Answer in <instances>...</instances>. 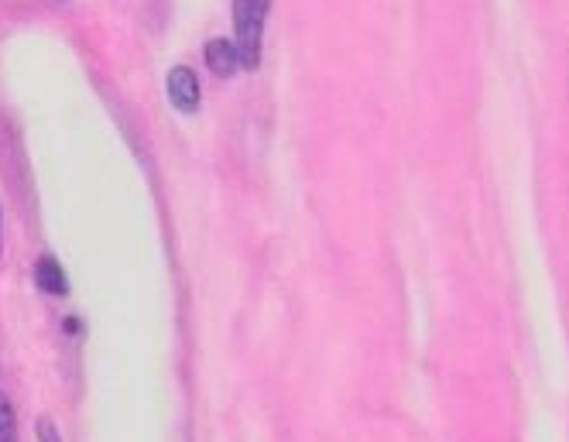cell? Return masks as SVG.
<instances>
[{"mask_svg": "<svg viewBox=\"0 0 569 442\" xmlns=\"http://www.w3.org/2000/svg\"><path fill=\"white\" fill-rule=\"evenodd\" d=\"M271 0H233V28H237V56L243 69L261 66V38Z\"/></svg>", "mask_w": 569, "mask_h": 442, "instance_id": "1", "label": "cell"}, {"mask_svg": "<svg viewBox=\"0 0 569 442\" xmlns=\"http://www.w3.org/2000/svg\"><path fill=\"white\" fill-rule=\"evenodd\" d=\"M166 87H169V100H172L176 110H182V113L199 110L202 93H199V79H196V72L189 66H176L169 72V79H166Z\"/></svg>", "mask_w": 569, "mask_h": 442, "instance_id": "2", "label": "cell"}, {"mask_svg": "<svg viewBox=\"0 0 569 442\" xmlns=\"http://www.w3.org/2000/svg\"><path fill=\"white\" fill-rule=\"evenodd\" d=\"M207 66L213 76L220 79H230L237 69H240V56H237V46L227 42V38H213V42H207Z\"/></svg>", "mask_w": 569, "mask_h": 442, "instance_id": "3", "label": "cell"}, {"mask_svg": "<svg viewBox=\"0 0 569 442\" xmlns=\"http://www.w3.org/2000/svg\"><path fill=\"white\" fill-rule=\"evenodd\" d=\"M34 281H38V289L49 292V295H66L69 292V281H66V271L62 264L52 258V254H42L34 264Z\"/></svg>", "mask_w": 569, "mask_h": 442, "instance_id": "4", "label": "cell"}, {"mask_svg": "<svg viewBox=\"0 0 569 442\" xmlns=\"http://www.w3.org/2000/svg\"><path fill=\"white\" fill-rule=\"evenodd\" d=\"M0 442H18V415L4 391H0Z\"/></svg>", "mask_w": 569, "mask_h": 442, "instance_id": "5", "label": "cell"}, {"mask_svg": "<svg viewBox=\"0 0 569 442\" xmlns=\"http://www.w3.org/2000/svg\"><path fill=\"white\" fill-rule=\"evenodd\" d=\"M38 439H42V442H62V435H59L52 419H38Z\"/></svg>", "mask_w": 569, "mask_h": 442, "instance_id": "6", "label": "cell"}]
</instances>
